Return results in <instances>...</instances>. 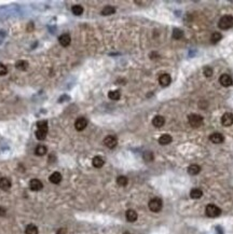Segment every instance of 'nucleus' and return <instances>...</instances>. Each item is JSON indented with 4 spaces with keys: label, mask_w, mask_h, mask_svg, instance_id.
<instances>
[{
    "label": "nucleus",
    "mask_w": 233,
    "mask_h": 234,
    "mask_svg": "<svg viewBox=\"0 0 233 234\" xmlns=\"http://www.w3.org/2000/svg\"><path fill=\"white\" fill-rule=\"evenodd\" d=\"M220 29H229L233 27V16L232 15H225L219 19V23H218Z\"/></svg>",
    "instance_id": "1"
},
{
    "label": "nucleus",
    "mask_w": 233,
    "mask_h": 234,
    "mask_svg": "<svg viewBox=\"0 0 233 234\" xmlns=\"http://www.w3.org/2000/svg\"><path fill=\"white\" fill-rule=\"evenodd\" d=\"M205 214H206V216L210 217V218H216V217L220 216L221 209L218 206L214 205V204H208L205 208Z\"/></svg>",
    "instance_id": "2"
},
{
    "label": "nucleus",
    "mask_w": 233,
    "mask_h": 234,
    "mask_svg": "<svg viewBox=\"0 0 233 234\" xmlns=\"http://www.w3.org/2000/svg\"><path fill=\"white\" fill-rule=\"evenodd\" d=\"M149 209L153 213H159L162 209V206H163V203H162V200L159 199V197H153V199L150 200L149 204Z\"/></svg>",
    "instance_id": "3"
},
{
    "label": "nucleus",
    "mask_w": 233,
    "mask_h": 234,
    "mask_svg": "<svg viewBox=\"0 0 233 234\" xmlns=\"http://www.w3.org/2000/svg\"><path fill=\"white\" fill-rule=\"evenodd\" d=\"M188 121H189V124H190L192 127H200L203 124V117L200 116V114L192 113L188 117Z\"/></svg>",
    "instance_id": "4"
},
{
    "label": "nucleus",
    "mask_w": 233,
    "mask_h": 234,
    "mask_svg": "<svg viewBox=\"0 0 233 234\" xmlns=\"http://www.w3.org/2000/svg\"><path fill=\"white\" fill-rule=\"evenodd\" d=\"M104 143H105V146L107 148H109V149H113V148L116 146V143H118V140H116V138L115 137V136L109 135L104 139Z\"/></svg>",
    "instance_id": "5"
},
{
    "label": "nucleus",
    "mask_w": 233,
    "mask_h": 234,
    "mask_svg": "<svg viewBox=\"0 0 233 234\" xmlns=\"http://www.w3.org/2000/svg\"><path fill=\"white\" fill-rule=\"evenodd\" d=\"M86 126H87V120L85 118H78L76 122H75V127L79 132L83 131Z\"/></svg>",
    "instance_id": "6"
},
{
    "label": "nucleus",
    "mask_w": 233,
    "mask_h": 234,
    "mask_svg": "<svg viewBox=\"0 0 233 234\" xmlns=\"http://www.w3.org/2000/svg\"><path fill=\"white\" fill-rule=\"evenodd\" d=\"M221 124L223 126H231L233 124V114L230 112H225L221 117Z\"/></svg>",
    "instance_id": "7"
},
{
    "label": "nucleus",
    "mask_w": 233,
    "mask_h": 234,
    "mask_svg": "<svg viewBox=\"0 0 233 234\" xmlns=\"http://www.w3.org/2000/svg\"><path fill=\"white\" fill-rule=\"evenodd\" d=\"M219 82H220V84H221L222 86L228 87V86H230V85H232V83H233V80H232V78L230 77L229 75L223 74V75H220V78H219Z\"/></svg>",
    "instance_id": "8"
},
{
    "label": "nucleus",
    "mask_w": 233,
    "mask_h": 234,
    "mask_svg": "<svg viewBox=\"0 0 233 234\" xmlns=\"http://www.w3.org/2000/svg\"><path fill=\"white\" fill-rule=\"evenodd\" d=\"M29 188H30V190H33V191H40L43 188V185L39 179H31L30 181H29Z\"/></svg>",
    "instance_id": "9"
},
{
    "label": "nucleus",
    "mask_w": 233,
    "mask_h": 234,
    "mask_svg": "<svg viewBox=\"0 0 233 234\" xmlns=\"http://www.w3.org/2000/svg\"><path fill=\"white\" fill-rule=\"evenodd\" d=\"M172 82V78L168 74H162L159 77V83L162 86H168Z\"/></svg>",
    "instance_id": "10"
},
{
    "label": "nucleus",
    "mask_w": 233,
    "mask_h": 234,
    "mask_svg": "<svg viewBox=\"0 0 233 234\" xmlns=\"http://www.w3.org/2000/svg\"><path fill=\"white\" fill-rule=\"evenodd\" d=\"M58 41H60L62 47H68L70 44V42H71V38H70V36L68 34H63V35L60 36Z\"/></svg>",
    "instance_id": "11"
},
{
    "label": "nucleus",
    "mask_w": 233,
    "mask_h": 234,
    "mask_svg": "<svg viewBox=\"0 0 233 234\" xmlns=\"http://www.w3.org/2000/svg\"><path fill=\"white\" fill-rule=\"evenodd\" d=\"M125 217H126V220H127L128 222H134V221L137 220L138 215L134 209H128V211H126V213H125Z\"/></svg>",
    "instance_id": "12"
},
{
    "label": "nucleus",
    "mask_w": 233,
    "mask_h": 234,
    "mask_svg": "<svg viewBox=\"0 0 233 234\" xmlns=\"http://www.w3.org/2000/svg\"><path fill=\"white\" fill-rule=\"evenodd\" d=\"M210 139L212 143H217V145H218V143H223L225 137H223V135H222V134H220V133H213L212 135L210 136Z\"/></svg>",
    "instance_id": "13"
},
{
    "label": "nucleus",
    "mask_w": 233,
    "mask_h": 234,
    "mask_svg": "<svg viewBox=\"0 0 233 234\" xmlns=\"http://www.w3.org/2000/svg\"><path fill=\"white\" fill-rule=\"evenodd\" d=\"M152 124H153L155 127H158V128L162 127V126H163L164 124H165L164 117H162V116H155L154 118H153V120H152Z\"/></svg>",
    "instance_id": "14"
},
{
    "label": "nucleus",
    "mask_w": 233,
    "mask_h": 234,
    "mask_svg": "<svg viewBox=\"0 0 233 234\" xmlns=\"http://www.w3.org/2000/svg\"><path fill=\"white\" fill-rule=\"evenodd\" d=\"M11 188V181H10L9 178H0V189L7 191Z\"/></svg>",
    "instance_id": "15"
},
{
    "label": "nucleus",
    "mask_w": 233,
    "mask_h": 234,
    "mask_svg": "<svg viewBox=\"0 0 233 234\" xmlns=\"http://www.w3.org/2000/svg\"><path fill=\"white\" fill-rule=\"evenodd\" d=\"M172 140H173V138H172L171 135H168V134H163V135L159 138V143L162 146H165V145L171 143Z\"/></svg>",
    "instance_id": "16"
},
{
    "label": "nucleus",
    "mask_w": 233,
    "mask_h": 234,
    "mask_svg": "<svg viewBox=\"0 0 233 234\" xmlns=\"http://www.w3.org/2000/svg\"><path fill=\"white\" fill-rule=\"evenodd\" d=\"M49 179H50V181L52 182V184L58 185L60 181H62V174H60V173H58V172H54L52 175H51Z\"/></svg>",
    "instance_id": "17"
},
{
    "label": "nucleus",
    "mask_w": 233,
    "mask_h": 234,
    "mask_svg": "<svg viewBox=\"0 0 233 234\" xmlns=\"http://www.w3.org/2000/svg\"><path fill=\"white\" fill-rule=\"evenodd\" d=\"M92 163H93V166L96 167V169H101V167H103V165L105 164V161L101 157H94L93 160H92Z\"/></svg>",
    "instance_id": "18"
},
{
    "label": "nucleus",
    "mask_w": 233,
    "mask_h": 234,
    "mask_svg": "<svg viewBox=\"0 0 233 234\" xmlns=\"http://www.w3.org/2000/svg\"><path fill=\"white\" fill-rule=\"evenodd\" d=\"M203 195V191L201 189H198V188H194L190 191V197L193 200H198V199H201Z\"/></svg>",
    "instance_id": "19"
},
{
    "label": "nucleus",
    "mask_w": 233,
    "mask_h": 234,
    "mask_svg": "<svg viewBox=\"0 0 233 234\" xmlns=\"http://www.w3.org/2000/svg\"><path fill=\"white\" fill-rule=\"evenodd\" d=\"M200 172H201V167L199 166V165H196V164H192V165H190V166L188 167V173L190 175H192V176H194V175H198Z\"/></svg>",
    "instance_id": "20"
},
{
    "label": "nucleus",
    "mask_w": 233,
    "mask_h": 234,
    "mask_svg": "<svg viewBox=\"0 0 233 234\" xmlns=\"http://www.w3.org/2000/svg\"><path fill=\"white\" fill-rule=\"evenodd\" d=\"M47 151H48V149H47V147H45V146L39 145V146H37V148H36L35 153L37 155H39V157H42V155H44L45 153H47Z\"/></svg>",
    "instance_id": "21"
},
{
    "label": "nucleus",
    "mask_w": 233,
    "mask_h": 234,
    "mask_svg": "<svg viewBox=\"0 0 233 234\" xmlns=\"http://www.w3.org/2000/svg\"><path fill=\"white\" fill-rule=\"evenodd\" d=\"M15 67L18 68V70L24 71V70H26L28 68V63L26 62V60H18L15 64Z\"/></svg>",
    "instance_id": "22"
},
{
    "label": "nucleus",
    "mask_w": 233,
    "mask_h": 234,
    "mask_svg": "<svg viewBox=\"0 0 233 234\" xmlns=\"http://www.w3.org/2000/svg\"><path fill=\"white\" fill-rule=\"evenodd\" d=\"M71 12L75 15H81L83 13V7L80 6V4H75L71 8Z\"/></svg>",
    "instance_id": "23"
},
{
    "label": "nucleus",
    "mask_w": 233,
    "mask_h": 234,
    "mask_svg": "<svg viewBox=\"0 0 233 234\" xmlns=\"http://www.w3.org/2000/svg\"><path fill=\"white\" fill-rule=\"evenodd\" d=\"M108 97L110 99H112V101H118V99L121 97V93H120V91H118V90H115V91H110L108 93Z\"/></svg>",
    "instance_id": "24"
},
{
    "label": "nucleus",
    "mask_w": 233,
    "mask_h": 234,
    "mask_svg": "<svg viewBox=\"0 0 233 234\" xmlns=\"http://www.w3.org/2000/svg\"><path fill=\"white\" fill-rule=\"evenodd\" d=\"M115 12H116V9L111 6H106L105 8L101 10V14H103V15H111V14H113Z\"/></svg>",
    "instance_id": "25"
},
{
    "label": "nucleus",
    "mask_w": 233,
    "mask_h": 234,
    "mask_svg": "<svg viewBox=\"0 0 233 234\" xmlns=\"http://www.w3.org/2000/svg\"><path fill=\"white\" fill-rule=\"evenodd\" d=\"M26 234H38V228L35 225H28L25 229Z\"/></svg>",
    "instance_id": "26"
},
{
    "label": "nucleus",
    "mask_w": 233,
    "mask_h": 234,
    "mask_svg": "<svg viewBox=\"0 0 233 234\" xmlns=\"http://www.w3.org/2000/svg\"><path fill=\"white\" fill-rule=\"evenodd\" d=\"M222 36L220 33H214L212 35V37H210V42L213 43V44H216V43H218L220 40H221Z\"/></svg>",
    "instance_id": "27"
},
{
    "label": "nucleus",
    "mask_w": 233,
    "mask_h": 234,
    "mask_svg": "<svg viewBox=\"0 0 233 234\" xmlns=\"http://www.w3.org/2000/svg\"><path fill=\"white\" fill-rule=\"evenodd\" d=\"M127 182H128V179L125 176H119L116 178V184L121 187H125L126 185H127Z\"/></svg>",
    "instance_id": "28"
},
{
    "label": "nucleus",
    "mask_w": 233,
    "mask_h": 234,
    "mask_svg": "<svg viewBox=\"0 0 233 234\" xmlns=\"http://www.w3.org/2000/svg\"><path fill=\"white\" fill-rule=\"evenodd\" d=\"M184 36V33L183 30H180L179 28H175L173 30V38L176 39V40H179V39H181Z\"/></svg>",
    "instance_id": "29"
},
{
    "label": "nucleus",
    "mask_w": 233,
    "mask_h": 234,
    "mask_svg": "<svg viewBox=\"0 0 233 234\" xmlns=\"http://www.w3.org/2000/svg\"><path fill=\"white\" fill-rule=\"evenodd\" d=\"M47 133H48V132L41 131V130H37V132H36V138H37V139H39V140L45 139V137H47Z\"/></svg>",
    "instance_id": "30"
},
{
    "label": "nucleus",
    "mask_w": 233,
    "mask_h": 234,
    "mask_svg": "<svg viewBox=\"0 0 233 234\" xmlns=\"http://www.w3.org/2000/svg\"><path fill=\"white\" fill-rule=\"evenodd\" d=\"M37 126H38V130L48 132L49 127H48V122L47 121H39L37 123Z\"/></svg>",
    "instance_id": "31"
},
{
    "label": "nucleus",
    "mask_w": 233,
    "mask_h": 234,
    "mask_svg": "<svg viewBox=\"0 0 233 234\" xmlns=\"http://www.w3.org/2000/svg\"><path fill=\"white\" fill-rule=\"evenodd\" d=\"M203 74H204L205 77H208V78L212 77V75H213V69L210 67H208V66H206V67L203 69Z\"/></svg>",
    "instance_id": "32"
},
{
    "label": "nucleus",
    "mask_w": 233,
    "mask_h": 234,
    "mask_svg": "<svg viewBox=\"0 0 233 234\" xmlns=\"http://www.w3.org/2000/svg\"><path fill=\"white\" fill-rule=\"evenodd\" d=\"M144 159L145 161H148V162H151L152 160H153V154H152L151 152H145L144 153Z\"/></svg>",
    "instance_id": "33"
},
{
    "label": "nucleus",
    "mask_w": 233,
    "mask_h": 234,
    "mask_svg": "<svg viewBox=\"0 0 233 234\" xmlns=\"http://www.w3.org/2000/svg\"><path fill=\"white\" fill-rule=\"evenodd\" d=\"M7 72H8V69H7V67L3 64H1V63H0V75H7Z\"/></svg>",
    "instance_id": "34"
},
{
    "label": "nucleus",
    "mask_w": 233,
    "mask_h": 234,
    "mask_svg": "<svg viewBox=\"0 0 233 234\" xmlns=\"http://www.w3.org/2000/svg\"><path fill=\"white\" fill-rule=\"evenodd\" d=\"M56 234H67V230H66V229H64V228H62V229H60V230L57 231Z\"/></svg>",
    "instance_id": "35"
},
{
    "label": "nucleus",
    "mask_w": 233,
    "mask_h": 234,
    "mask_svg": "<svg viewBox=\"0 0 233 234\" xmlns=\"http://www.w3.org/2000/svg\"><path fill=\"white\" fill-rule=\"evenodd\" d=\"M6 215V209L3 207H0V216H4Z\"/></svg>",
    "instance_id": "36"
},
{
    "label": "nucleus",
    "mask_w": 233,
    "mask_h": 234,
    "mask_svg": "<svg viewBox=\"0 0 233 234\" xmlns=\"http://www.w3.org/2000/svg\"><path fill=\"white\" fill-rule=\"evenodd\" d=\"M123 234H132V233H131V232H124Z\"/></svg>",
    "instance_id": "37"
}]
</instances>
